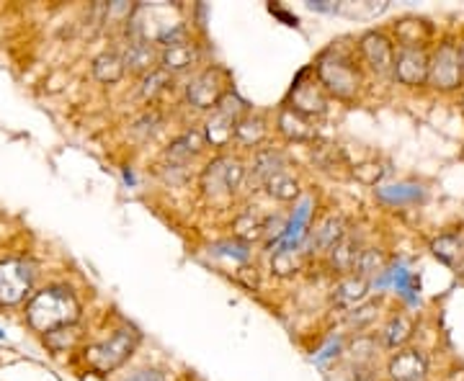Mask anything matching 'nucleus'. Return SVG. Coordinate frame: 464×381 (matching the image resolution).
I'll return each instance as SVG.
<instances>
[{"instance_id": "nucleus-29", "label": "nucleus", "mask_w": 464, "mask_h": 381, "mask_svg": "<svg viewBox=\"0 0 464 381\" xmlns=\"http://www.w3.org/2000/svg\"><path fill=\"white\" fill-rule=\"evenodd\" d=\"M271 268H274L276 276L289 279V276H295V273L302 271V255H299L297 250H276L274 261H271Z\"/></svg>"}, {"instance_id": "nucleus-9", "label": "nucleus", "mask_w": 464, "mask_h": 381, "mask_svg": "<svg viewBox=\"0 0 464 381\" xmlns=\"http://www.w3.org/2000/svg\"><path fill=\"white\" fill-rule=\"evenodd\" d=\"M429 60H431V54L423 47L402 44L395 54V67H392L395 81H400L402 85H411V88L429 83Z\"/></svg>"}, {"instance_id": "nucleus-34", "label": "nucleus", "mask_w": 464, "mask_h": 381, "mask_svg": "<svg viewBox=\"0 0 464 381\" xmlns=\"http://www.w3.org/2000/svg\"><path fill=\"white\" fill-rule=\"evenodd\" d=\"M380 194L390 201H408L420 196V191L415 186H392V188H382Z\"/></svg>"}, {"instance_id": "nucleus-14", "label": "nucleus", "mask_w": 464, "mask_h": 381, "mask_svg": "<svg viewBox=\"0 0 464 381\" xmlns=\"http://www.w3.org/2000/svg\"><path fill=\"white\" fill-rule=\"evenodd\" d=\"M201 60L199 44H194L191 39L183 42V44H176V47H168V50H160V67L176 75V72H186L191 67L197 65Z\"/></svg>"}, {"instance_id": "nucleus-31", "label": "nucleus", "mask_w": 464, "mask_h": 381, "mask_svg": "<svg viewBox=\"0 0 464 381\" xmlns=\"http://www.w3.org/2000/svg\"><path fill=\"white\" fill-rule=\"evenodd\" d=\"M377 315H380V301H364V304L348 310V325L356 330H364L377 319Z\"/></svg>"}, {"instance_id": "nucleus-23", "label": "nucleus", "mask_w": 464, "mask_h": 381, "mask_svg": "<svg viewBox=\"0 0 464 381\" xmlns=\"http://www.w3.org/2000/svg\"><path fill=\"white\" fill-rule=\"evenodd\" d=\"M433 255L447 265H457L464 255V240L459 234H441L431 243Z\"/></svg>"}, {"instance_id": "nucleus-3", "label": "nucleus", "mask_w": 464, "mask_h": 381, "mask_svg": "<svg viewBox=\"0 0 464 381\" xmlns=\"http://www.w3.org/2000/svg\"><path fill=\"white\" fill-rule=\"evenodd\" d=\"M317 81L320 85L338 96V99H353L359 85H362V75L359 70L353 67L351 57H346L341 50H328L315 65Z\"/></svg>"}, {"instance_id": "nucleus-8", "label": "nucleus", "mask_w": 464, "mask_h": 381, "mask_svg": "<svg viewBox=\"0 0 464 381\" xmlns=\"http://www.w3.org/2000/svg\"><path fill=\"white\" fill-rule=\"evenodd\" d=\"M225 93H227V72L222 67H207L186 85V100L199 111H215V106Z\"/></svg>"}, {"instance_id": "nucleus-11", "label": "nucleus", "mask_w": 464, "mask_h": 381, "mask_svg": "<svg viewBox=\"0 0 464 381\" xmlns=\"http://www.w3.org/2000/svg\"><path fill=\"white\" fill-rule=\"evenodd\" d=\"M390 381H426L429 376V361L418 348L398 350L387 364Z\"/></svg>"}, {"instance_id": "nucleus-33", "label": "nucleus", "mask_w": 464, "mask_h": 381, "mask_svg": "<svg viewBox=\"0 0 464 381\" xmlns=\"http://www.w3.org/2000/svg\"><path fill=\"white\" fill-rule=\"evenodd\" d=\"M160 127H163V117H160V111L150 109V111H145L142 117L134 121L132 132L140 134V137H152V134L158 132Z\"/></svg>"}, {"instance_id": "nucleus-1", "label": "nucleus", "mask_w": 464, "mask_h": 381, "mask_svg": "<svg viewBox=\"0 0 464 381\" xmlns=\"http://www.w3.org/2000/svg\"><path fill=\"white\" fill-rule=\"evenodd\" d=\"M24 315H26V325L34 332L47 335V332L60 330V328H67V325H78L81 301L75 299V294L67 286L52 283V286L34 291L32 299L26 301Z\"/></svg>"}, {"instance_id": "nucleus-18", "label": "nucleus", "mask_w": 464, "mask_h": 381, "mask_svg": "<svg viewBox=\"0 0 464 381\" xmlns=\"http://www.w3.org/2000/svg\"><path fill=\"white\" fill-rule=\"evenodd\" d=\"M204 134L199 132H183L181 137H176L166 148V160H170V166H183L191 157H197L204 149Z\"/></svg>"}, {"instance_id": "nucleus-13", "label": "nucleus", "mask_w": 464, "mask_h": 381, "mask_svg": "<svg viewBox=\"0 0 464 381\" xmlns=\"http://www.w3.org/2000/svg\"><path fill=\"white\" fill-rule=\"evenodd\" d=\"M124 65L132 72L148 75L155 67H160V52L155 42H145V39H132L124 50Z\"/></svg>"}, {"instance_id": "nucleus-6", "label": "nucleus", "mask_w": 464, "mask_h": 381, "mask_svg": "<svg viewBox=\"0 0 464 381\" xmlns=\"http://www.w3.org/2000/svg\"><path fill=\"white\" fill-rule=\"evenodd\" d=\"M246 181V167L235 157H217L201 173V188L207 196H232Z\"/></svg>"}, {"instance_id": "nucleus-7", "label": "nucleus", "mask_w": 464, "mask_h": 381, "mask_svg": "<svg viewBox=\"0 0 464 381\" xmlns=\"http://www.w3.org/2000/svg\"><path fill=\"white\" fill-rule=\"evenodd\" d=\"M464 81L462 70V54L454 42H444L439 44V50L433 52L429 60V83L436 90H457Z\"/></svg>"}, {"instance_id": "nucleus-5", "label": "nucleus", "mask_w": 464, "mask_h": 381, "mask_svg": "<svg viewBox=\"0 0 464 381\" xmlns=\"http://www.w3.org/2000/svg\"><path fill=\"white\" fill-rule=\"evenodd\" d=\"M34 265L24 258L0 261V307H18L34 294Z\"/></svg>"}, {"instance_id": "nucleus-30", "label": "nucleus", "mask_w": 464, "mask_h": 381, "mask_svg": "<svg viewBox=\"0 0 464 381\" xmlns=\"http://www.w3.org/2000/svg\"><path fill=\"white\" fill-rule=\"evenodd\" d=\"M382 268H384V255H382V250L364 248L362 250V255H359V261H356L353 273L362 276V279H369V276L380 273Z\"/></svg>"}, {"instance_id": "nucleus-25", "label": "nucleus", "mask_w": 464, "mask_h": 381, "mask_svg": "<svg viewBox=\"0 0 464 381\" xmlns=\"http://www.w3.org/2000/svg\"><path fill=\"white\" fill-rule=\"evenodd\" d=\"M264 186H266V194L276 201H295L299 196L297 178H295V176H289L286 170L276 173L274 178H268Z\"/></svg>"}, {"instance_id": "nucleus-26", "label": "nucleus", "mask_w": 464, "mask_h": 381, "mask_svg": "<svg viewBox=\"0 0 464 381\" xmlns=\"http://www.w3.org/2000/svg\"><path fill=\"white\" fill-rule=\"evenodd\" d=\"M168 88H173V75L166 72L163 67H155L152 72H148L142 78V85H140V93L145 100H155L160 93H166Z\"/></svg>"}, {"instance_id": "nucleus-37", "label": "nucleus", "mask_w": 464, "mask_h": 381, "mask_svg": "<svg viewBox=\"0 0 464 381\" xmlns=\"http://www.w3.org/2000/svg\"><path fill=\"white\" fill-rule=\"evenodd\" d=\"M0 340H5V332H3V328H0Z\"/></svg>"}, {"instance_id": "nucleus-24", "label": "nucleus", "mask_w": 464, "mask_h": 381, "mask_svg": "<svg viewBox=\"0 0 464 381\" xmlns=\"http://www.w3.org/2000/svg\"><path fill=\"white\" fill-rule=\"evenodd\" d=\"M266 224H268L266 216H258L256 212H243V214L235 219L232 233H235V237L246 240V243H253V240H261L264 237Z\"/></svg>"}, {"instance_id": "nucleus-4", "label": "nucleus", "mask_w": 464, "mask_h": 381, "mask_svg": "<svg viewBox=\"0 0 464 381\" xmlns=\"http://www.w3.org/2000/svg\"><path fill=\"white\" fill-rule=\"evenodd\" d=\"M246 114H248V106L237 99L232 90H227L215 106L212 117L207 119L204 139H207L212 148H225L227 142L235 139V127H237V121L246 117Z\"/></svg>"}, {"instance_id": "nucleus-10", "label": "nucleus", "mask_w": 464, "mask_h": 381, "mask_svg": "<svg viewBox=\"0 0 464 381\" xmlns=\"http://www.w3.org/2000/svg\"><path fill=\"white\" fill-rule=\"evenodd\" d=\"M359 52L366 67L374 75H390L395 67V47L390 42V36H384L382 32H366L359 39Z\"/></svg>"}, {"instance_id": "nucleus-20", "label": "nucleus", "mask_w": 464, "mask_h": 381, "mask_svg": "<svg viewBox=\"0 0 464 381\" xmlns=\"http://www.w3.org/2000/svg\"><path fill=\"white\" fill-rule=\"evenodd\" d=\"M369 294V279H362V276H356V273H348L341 279V283L335 286V301L338 304H343V307H359L362 301Z\"/></svg>"}, {"instance_id": "nucleus-12", "label": "nucleus", "mask_w": 464, "mask_h": 381, "mask_svg": "<svg viewBox=\"0 0 464 381\" xmlns=\"http://www.w3.org/2000/svg\"><path fill=\"white\" fill-rule=\"evenodd\" d=\"M292 109L307 119L325 114V109H328V99H325V93H323V85H320V81H310V83L295 85V90H292Z\"/></svg>"}, {"instance_id": "nucleus-36", "label": "nucleus", "mask_w": 464, "mask_h": 381, "mask_svg": "<svg viewBox=\"0 0 464 381\" xmlns=\"http://www.w3.org/2000/svg\"><path fill=\"white\" fill-rule=\"evenodd\" d=\"M459 54H462V70H464V44L459 47Z\"/></svg>"}, {"instance_id": "nucleus-2", "label": "nucleus", "mask_w": 464, "mask_h": 381, "mask_svg": "<svg viewBox=\"0 0 464 381\" xmlns=\"http://www.w3.org/2000/svg\"><path fill=\"white\" fill-rule=\"evenodd\" d=\"M137 343H140V332H134L132 328H121V330L111 332L106 340L88 346L83 353L85 364L96 374H111L132 358Z\"/></svg>"}, {"instance_id": "nucleus-21", "label": "nucleus", "mask_w": 464, "mask_h": 381, "mask_svg": "<svg viewBox=\"0 0 464 381\" xmlns=\"http://www.w3.org/2000/svg\"><path fill=\"white\" fill-rule=\"evenodd\" d=\"M413 335V319L408 315H395L387 319V325L382 328V346L384 348H400L411 340Z\"/></svg>"}, {"instance_id": "nucleus-27", "label": "nucleus", "mask_w": 464, "mask_h": 381, "mask_svg": "<svg viewBox=\"0 0 464 381\" xmlns=\"http://www.w3.org/2000/svg\"><path fill=\"white\" fill-rule=\"evenodd\" d=\"M266 137V121L261 117H253V114H246V117L237 121L235 127V139L243 142V145H258Z\"/></svg>"}, {"instance_id": "nucleus-22", "label": "nucleus", "mask_w": 464, "mask_h": 381, "mask_svg": "<svg viewBox=\"0 0 464 381\" xmlns=\"http://www.w3.org/2000/svg\"><path fill=\"white\" fill-rule=\"evenodd\" d=\"M284 170V155L279 149H258L253 157V178L258 183H266L274 178L276 173Z\"/></svg>"}, {"instance_id": "nucleus-32", "label": "nucleus", "mask_w": 464, "mask_h": 381, "mask_svg": "<svg viewBox=\"0 0 464 381\" xmlns=\"http://www.w3.org/2000/svg\"><path fill=\"white\" fill-rule=\"evenodd\" d=\"M377 348H380V343H377V338H369V335H362V338H356L353 343H351V348L348 353L356 358V366H372L374 361V356H377Z\"/></svg>"}, {"instance_id": "nucleus-19", "label": "nucleus", "mask_w": 464, "mask_h": 381, "mask_svg": "<svg viewBox=\"0 0 464 381\" xmlns=\"http://www.w3.org/2000/svg\"><path fill=\"white\" fill-rule=\"evenodd\" d=\"M279 132L295 142H310L315 137V127L310 124V119L302 117L292 106H284L279 114Z\"/></svg>"}, {"instance_id": "nucleus-15", "label": "nucleus", "mask_w": 464, "mask_h": 381, "mask_svg": "<svg viewBox=\"0 0 464 381\" xmlns=\"http://www.w3.org/2000/svg\"><path fill=\"white\" fill-rule=\"evenodd\" d=\"M362 240H359V234L346 233L343 234V240L335 245V248L328 252L331 255V268L333 271H338V273H353V268H356V261H359V255H362Z\"/></svg>"}, {"instance_id": "nucleus-16", "label": "nucleus", "mask_w": 464, "mask_h": 381, "mask_svg": "<svg viewBox=\"0 0 464 381\" xmlns=\"http://www.w3.org/2000/svg\"><path fill=\"white\" fill-rule=\"evenodd\" d=\"M346 233V219L341 214H328L320 224H317L315 233H313V248H317L320 252H331V250L343 240V234Z\"/></svg>"}, {"instance_id": "nucleus-28", "label": "nucleus", "mask_w": 464, "mask_h": 381, "mask_svg": "<svg viewBox=\"0 0 464 381\" xmlns=\"http://www.w3.org/2000/svg\"><path fill=\"white\" fill-rule=\"evenodd\" d=\"M81 340V330L78 325H67V328H60V330H52L44 335V346L52 350V353H65V350H72Z\"/></svg>"}, {"instance_id": "nucleus-17", "label": "nucleus", "mask_w": 464, "mask_h": 381, "mask_svg": "<svg viewBox=\"0 0 464 381\" xmlns=\"http://www.w3.org/2000/svg\"><path fill=\"white\" fill-rule=\"evenodd\" d=\"M91 72H93V78L99 81V83H119L121 78H124V72H127V65H124V57L119 54V52L109 50V52H101L93 57V62H91Z\"/></svg>"}, {"instance_id": "nucleus-35", "label": "nucleus", "mask_w": 464, "mask_h": 381, "mask_svg": "<svg viewBox=\"0 0 464 381\" xmlns=\"http://www.w3.org/2000/svg\"><path fill=\"white\" fill-rule=\"evenodd\" d=\"M124 381H166V374H160V371H155V368H142V371L127 376Z\"/></svg>"}]
</instances>
